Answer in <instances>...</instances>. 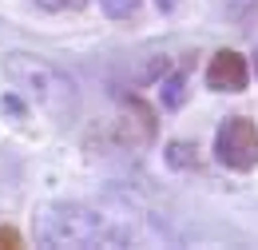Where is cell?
<instances>
[{
	"label": "cell",
	"mask_w": 258,
	"mask_h": 250,
	"mask_svg": "<svg viewBox=\"0 0 258 250\" xmlns=\"http://www.w3.org/2000/svg\"><path fill=\"white\" fill-rule=\"evenodd\" d=\"M0 68L12 80L16 92L28 95L36 107H44L52 119H68L76 111V84L68 80V72H60L56 64L40 60L32 52H4Z\"/></svg>",
	"instance_id": "cell-1"
},
{
	"label": "cell",
	"mask_w": 258,
	"mask_h": 250,
	"mask_svg": "<svg viewBox=\"0 0 258 250\" xmlns=\"http://www.w3.org/2000/svg\"><path fill=\"white\" fill-rule=\"evenodd\" d=\"M36 242L40 246H107V242H127L123 234H107V219L84 207V203H52L36 211Z\"/></svg>",
	"instance_id": "cell-2"
},
{
	"label": "cell",
	"mask_w": 258,
	"mask_h": 250,
	"mask_svg": "<svg viewBox=\"0 0 258 250\" xmlns=\"http://www.w3.org/2000/svg\"><path fill=\"white\" fill-rule=\"evenodd\" d=\"M215 159L226 171H254L258 167V131L246 115L223 119L219 135H215Z\"/></svg>",
	"instance_id": "cell-3"
},
{
	"label": "cell",
	"mask_w": 258,
	"mask_h": 250,
	"mask_svg": "<svg viewBox=\"0 0 258 250\" xmlns=\"http://www.w3.org/2000/svg\"><path fill=\"white\" fill-rule=\"evenodd\" d=\"M246 84H250L246 56H238L234 48H223L211 56V64H207V88L211 92H242Z\"/></svg>",
	"instance_id": "cell-4"
},
{
	"label": "cell",
	"mask_w": 258,
	"mask_h": 250,
	"mask_svg": "<svg viewBox=\"0 0 258 250\" xmlns=\"http://www.w3.org/2000/svg\"><path fill=\"white\" fill-rule=\"evenodd\" d=\"M167 163L171 167H179V171H195L199 167V147L195 143H167Z\"/></svg>",
	"instance_id": "cell-5"
},
{
	"label": "cell",
	"mask_w": 258,
	"mask_h": 250,
	"mask_svg": "<svg viewBox=\"0 0 258 250\" xmlns=\"http://www.w3.org/2000/svg\"><path fill=\"white\" fill-rule=\"evenodd\" d=\"M183 99H187V84H183V72H175V76L163 80V107L167 111H179Z\"/></svg>",
	"instance_id": "cell-6"
},
{
	"label": "cell",
	"mask_w": 258,
	"mask_h": 250,
	"mask_svg": "<svg viewBox=\"0 0 258 250\" xmlns=\"http://www.w3.org/2000/svg\"><path fill=\"white\" fill-rule=\"evenodd\" d=\"M0 111H4V119H12V123H28V107H24L20 92L4 95V99H0Z\"/></svg>",
	"instance_id": "cell-7"
},
{
	"label": "cell",
	"mask_w": 258,
	"mask_h": 250,
	"mask_svg": "<svg viewBox=\"0 0 258 250\" xmlns=\"http://www.w3.org/2000/svg\"><path fill=\"white\" fill-rule=\"evenodd\" d=\"M99 8H103L111 20H127L131 12L139 8V0H99Z\"/></svg>",
	"instance_id": "cell-8"
},
{
	"label": "cell",
	"mask_w": 258,
	"mask_h": 250,
	"mask_svg": "<svg viewBox=\"0 0 258 250\" xmlns=\"http://www.w3.org/2000/svg\"><path fill=\"white\" fill-rule=\"evenodd\" d=\"M40 12H76V8H84V0H32Z\"/></svg>",
	"instance_id": "cell-9"
},
{
	"label": "cell",
	"mask_w": 258,
	"mask_h": 250,
	"mask_svg": "<svg viewBox=\"0 0 258 250\" xmlns=\"http://www.w3.org/2000/svg\"><path fill=\"white\" fill-rule=\"evenodd\" d=\"M20 242H24V238H20L16 226H0V250H16Z\"/></svg>",
	"instance_id": "cell-10"
},
{
	"label": "cell",
	"mask_w": 258,
	"mask_h": 250,
	"mask_svg": "<svg viewBox=\"0 0 258 250\" xmlns=\"http://www.w3.org/2000/svg\"><path fill=\"white\" fill-rule=\"evenodd\" d=\"M155 4H159V12H175L179 8V0H155Z\"/></svg>",
	"instance_id": "cell-11"
},
{
	"label": "cell",
	"mask_w": 258,
	"mask_h": 250,
	"mask_svg": "<svg viewBox=\"0 0 258 250\" xmlns=\"http://www.w3.org/2000/svg\"><path fill=\"white\" fill-rule=\"evenodd\" d=\"M254 76H258V52H254Z\"/></svg>",
	"instance_id": "cell-12"
}]
</instances>
